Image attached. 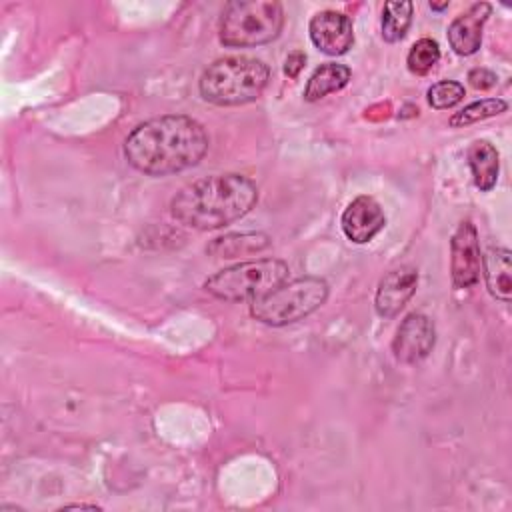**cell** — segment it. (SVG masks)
Masks as SVG:
<instances>
[{
    "label": "cell",
    "instance_id": "1",
    "mask_svg": "<svg viewBox=\"0 0 512 512\" xmlns=\"http://www.w3.org/2000/svg\"><path fill=\"white\" fill-rule=\"evenodd\" d=\"M208 150L200 122L184 114H164L138 124L124 140L132 168L148 176H168L196 166Z\"/></svg>",
    "mask_w": 512,
    "mask_h": 512
},
{
    "label": "cell",
    "instance_id": "2",
    "mask_svg": "<svg viewBox=\"0 0 512 512\" xmlns=\"http://www.w3.org/2000/svg\"><path fill=\"white\" fill-rule=\"evenodd\" d=\"M258 200L256 184L236 172L212 174L186 184L170 202L176 222L194 230H216L246 216Z\"/></svg>",
    "mask_w": 512,
    "mask_h": 512
},
{
    "label": "cell",
    "instance_id": "3",
    "mask_svg": "<svg viewBox=\"0 0 512 512\" xmlns=\"http://www.w3.org/2000/svg\"><path fill=\"white\" fill-rule=\"evenodd\" d=\"M270 78L268 66L250 56L214 60L200 76V96L216 106H240L256 100Z\"/></svg>",
    "mask_w": 512,
    "mask_h": 512
},
{
    "label": "cell",
    "instance_id": "4",
    "mask_svg": "<svg viewBox=\"0 0 512 512\" xmlns=\"http://www.w3.org/2000/svg\"><path fill=\"white\" fill-rule=\"evenodd\" d=\"M284 24L282 6L274 0H234L222 10L218 38L230 48H250L272 42Z\"/></svg>",
    "mask_w": 512,
    "mask_h": 512
},
{
    "label": "cell",
    "instance_id": "5",
    "mask_svg": "<svg viewBox=\"0 0 512 512\" xmlns=\"http://www.w3.org/2000/svg\"><path fill=\"white\" fill-rule=\"evenodd\" d=\"M328 298V284L318 276L282 282L272 292L250 302V314L268 326H286L318 310Z\"/></svg>",
    "mask_w": 512,
    "mask_h": 512
},
{
    "label": "cell",
    "instance_id": "6",
    "mask_svg": "<svg viewBox=\"0 0 512 512\" xmlns=\"http://www.w3.org/2000/svg\"><path fill=\"white\" fill-rule=\"evenodd\" d=\"M288 274L290 270L286 262L278 258H262L240 262L212 274L204 282V288L214 298L226 302L256 300L286 282Z\"/></svg>",
    "mask_w": 512,
    "mask_h": 512
},
{
    "label": "cell",
    "instance_id": "7",
    "mask_svg": "<svg viewBox=\"0 0 512 512\" xmlns=\"http://www.w3.org/2000/svg\"><path fill=\"white\" fill-rule=\"evenodd\" d=\"M450 274L456 288H470L480 280L482 254L478 232L470 220L458 224L450 242Z\"/></svg>",
    "mask_w": 512,
    "mask_h": 512
},
{
    "label": "cell",
    "instance_id": "8",
    "mask_svg": "<svg viewBox=\"0 0 512 512\" xmlns=\"http://www.w3.org/2000/svg\"><path fill=\"white\" fill-rule=\"evenodd\" d=\"M434 340L436 330L432 320L420 312H412L400 322L392 340V352L398 362L416 364L430 354Z\"/></svg>",
    "mask_w": 512,
    "mask_h": 512
},
{
    "label": "cell",
    "instance_id": "9",
    "mask_svg": "<svg viewBox=\"0 0 512 512\" xmlns=\"http://www.w3.org/2000/svg\"><path fill=\"white\" fill-rule=\"evenodd\" d=\"M308 34L312 44L328 56H340L348 52V48L354 42L352 20L336 10L316 12L310 18Z\"/></svg>",
    "mask_w": 512,
    "mask_h": 512
},
{
    "label": "cell",
    "instance_id": "10",
    "mask_svg": "<svg viewBox=\"0 0 512 512\" xmlns=\"http://www.w3.org/2000/svg\"><path fill=\"white\" fill-rule=\"evenodd\" d=\"M386 224L382 206L372 196H356L342 212L340 226L344 236L354 244L370 242Z\"/></svg>",
    "mask_w": 512,
    "mask_h": 512
},
{
    "label": "cell",
    "instance_id": "11",
    "mask_svg": "<svg viewBox=\"0 0 512 512\" xmlns=\"http://www.w3.org/2000/svg\"><path fill=\"white\" fill-rule=\"evenodd\" d=\"M418 270L414 266H400L386 272L376 290L374 306L382 318L396 316L416 292Z\"/></svg>",
    "mask_w": 512,
    "mask_h": 512
},
{
    "label": "cell",
    "instance_id": "12",
    "mask_svg": "<svg viewBox=\"0 0 512 512\" xmlns=\"http://www.w3.org/2000/svg\"><path fill=\"white\" fill-rule=\"evenodd\" d=\"M490 12L492 6L488 2H476L452 20L448 26V42L458 56H470L478 52L482 44V28Z\"/></svg>",
    "mask_w": 512,
    "mask_h": 512
},
{
    "label": "cell",
    "instance_id": "13",
    "mask_svg": "<svg viewBox=\"0 0 512 512\" xmlns=\"http://www.w3.org/2000/svg\"><path fill=\"white\" fill-rule=\"evenodd\" d=\"M482 272L488 292L502 302L512 298V254L506 248H490L482 256Z\"/></svg>",
    "mask_w": 512,
    "mask_h": 512
},
{
    "label": "cell",
    "instance_id": "14",
    "mask_svg": "<svg viewBox=\"0 0 512 512\" xmlns=\"http://www.w3.org/2000/svg\"><path fill=\"white\" fill-rule=\"evenodd\" d=\"M468 166L474 176V184L478 190L488 192L496 186L500 160L498 150L488 140H476L468 148Z\"/></svg>",
    "mask_w": 512,
    "mask_h": 512
},
{
    "label": "cell",
    "instance_id": "15",
    "mask_svg": "<svg viewBox=\"0 0 512 512\" xmlns=\"http://www.w3.org/2000/svg\"><path fill=\"white\" fill-rule=\"evenodd\" d=\"M350 80V68L344 64H336V62H326L322 66H318L312 76L306 82L304 88V98L308 102H316L332 92L342 90Z\"/></svg>",
    "mask_w": 512,
    "mask_h": 512
},
{
    "label": "cell",
    "instance_id": "16",
    "mask_svg": "<svg viewBox=\"0 0 512 512\" xmlns=\"http://www.w3.org/2000/svg\"><path fill=\"white\" fill-rule=\"evenodd\" d=\"M270 244L268 236L262 232H248V234H226L214 238L206 252L214 258H236L264 250Z\"/></svg>",
    "mask_w": 512,
    "mask_h": 512
},
{
    "label": "cell",
    "instance_id": "17",
    "mask_svg": "<svg viewBox=\"0 0 512 512\" xmlns=\"http://www.w3.org/2000/svg\"><path fill=\"white\" fill-rule=\"evenodd\" d=\"M412 2L390 0L382 8V38L386 42H398L410 28L412 22Z\"/></svg>",
    "mask_w": 512,
    "mask_h": 512
},
{
    "label": "cell",
    "instance_id": "18",
    "mask_svg": "<svg viewBox=\"0 0 512 512\" xmlns=\"http://www.w3.org/2000/svg\"><path fill=\"white\" fill-rule=\"evenodd\" d=\"M508 104L500 98H484V100H478V102H472L468 104L464 110L456 112L450 116L448 124L454 126V128H460V126H468V124H474V122H480V120H486V118H492L496 114H502L506 112Z\"/></svg>",
    "mask_w": 512,
    "mask_h": 512
},
{
    "label": "cell",
    "instance_id": "19",
    "mask_svg": "<svg viewBox=\"0 0 512 512\" xmlns=\"http://www.w3.org/2000/svg\"><path fill=\"white\" fill-rule=\"evenodd\" d=\"M438 60H440L438 42L432 40V38H420L418 42L412 44V48L408 52V58H406V64H408V70L412 74L424 76L438 64Z\"/></svg>",
    "mask_w": 512,
    "mask_h": 512
},
{
    "label": "cell",
    "instance_id": "20",
    "mask_svg": "<svg viewBox=\"0 0 512 512\" xmlns=\"http://www.w3.org/2000/svg\"><path fill=\"white\" fill-rule=\"evenodd\" d=\"M426 96L432 108L446 110L456 106L464 98V86L456 80H440L428 88Z\"/></svg>",
    "mask_w": 512,
    "mask_h": 512
},
{
    "label": "cell",
    "instance_id": "21",
    "mask_svg": "<svg viewBox=\"0 0 512 512\" xmlns=\"http://www.w3.org/2000/svg\"><path fill=\"white\" fill-rule=\"evenodd\" d=\"M496 80H498L496 74L488 68H474V70L468 72V82L476 90H488L496 84Z\"/></svg>",
    "mask_w": 512,
    "mask_h": 512
},
{
    "label": "cell",
    "instance_id": "22",
    "mask_svg": "<svg viewBox=\"0 0 512 512\" xmlns=\"http://www.w3.org/2000/svg\"><path fill=\"white\" fill-rule=\"evenodd\" d=\"M304 62H306V54H304V52H300V50L290 52V54H288V58H286V64H284V72H286V76L296 78V76H298V72L304 68Z\"/></svg>",
    "mask_w": 512,
    "mask_h": 512
},
{
    "label": "cell",
    "instance_id": "23",
    "mask_svg": "<svg viewBox=\"0 0 512 512\" xmlns=\"http://www.w3.org/2000/svg\"><path fill=\"white\" fill-rule=\"evenodd\" d=\"M430 8L432 10H444V8H448V2H444V4H430Z\"/></svg>",
    "mask_w": 512,
    "mask_h": 512
}]
</instances>
